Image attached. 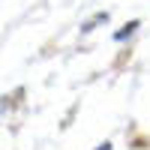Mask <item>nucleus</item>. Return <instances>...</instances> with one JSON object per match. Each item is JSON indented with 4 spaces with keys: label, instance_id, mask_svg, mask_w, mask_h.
<instances>
[{
    "label": "nucleus",
    "instance_id": "3",
    "mask_svg": "<svg viewBox=\"0 0 150 150\" xmlns=\"http://www.w3.org/2000/svg\"><path fill=\"white\" fill-rule=\"evenodd\" d=\"M96 150H111V144H108V141H105V144H99V147H96Z\"/></svg>",
    "mask_w": 150,
    "mask_h": 150
},
{
    "label": "nucleus",
    "instance_id": "2",
    "mask_svg": "<svg viewBox=\"0 0 150 150\" xmlns=\"http://www.w3.org/2000/svg\"><path fill=\"white\" fill-rule=\"evenodd\" d=\"M99 21H108V12H99V15H96V18H90V21H87V24H84L81 30H84V33H87V30H93V27H96Z\"/></svg>",
    "mask_w": 150,
    "mask_h": 150
},
{
    "label": "nucleus",
    "instance_id": "1",
    "mask_svg": "<svg viewBox=\"0 0 150 150\" xmlns=\"http://www.w3.org/2000/svg\"><path fill=\"white\" fill-rule=\"evenodd\" d=\"M135 27H141V21H129L123 30H117V33H114V39H117V42H123L126 36H132V33H135Z\"/></svg>",
    "mask_w": 150,
    "mask_h": 150
}]
</instances>
